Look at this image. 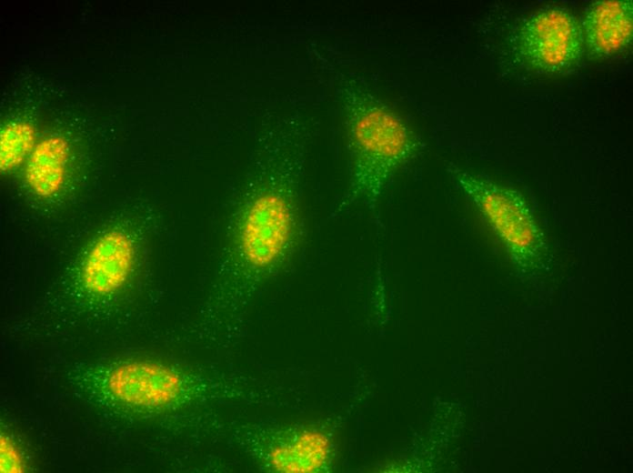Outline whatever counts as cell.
<instances>
[{"instance_id": "30bf717a", "label": "cell", "mask_w": 633, "mask_h": 473, "mask_svg": "<svg viewBox=\"0 0 633 473\" xmlns=\"http://www.w3.org/2000/svg\"><path fill=\"white\" fill-rule=\"evenodd\" d=\"M35 131L25 122L6 125L0 135V168L4 173L17 167L33 151Z\"/></svg>"}, {"instance_id": "9c48e42d", "label": "cell", "mask_w": 633, "mask_h": 473, "mask_svg": "<svg viewBox=\"0 0 633 473\" xmlns=\"http://www.w3.org/2000/svg\"><path fill=\"white\" fill-rule=\"evenodd\" d=\"M330 440L318 430H304L292 439L273 447L271 468L281 473H310L322 468L330 455Z\"/></svg>"}, {"instance_id": "277c9868", "label": "cell", "mask_w": 633, "mask_h": 473, "mask_svg": "<svg viewBox=\"0 0 633 473\" xmlns=\"http://www.w3.org/2000/svg\"><path fill=\"white\" fill-rule=\"evenodd\" d=\"M517 47L531 68L545 74L564 73L578 64L585 49L580 23L565 7H542L523 22Z\"/></svg>"}, {"instance_id": "52a82bcc", "label": "cell", "mask_w": 633, "mask_h": 473, "mask_svg": "<svg viewBox=\"0 0 633 473\" xmlns=\"http://www.w3.org/2000/svg\"><path fill=\"white\" fill-rule=\"evenodd\" d=\"M580 26L584 48L591 57L607 59L619 55L632 41V1L594 2L585 11Z\"/></svg>"}, {"instance_id": "7a4b0ae2", "label": "cell", "mask_w": 633, "mask_h": 473, "mask_svg": "<svg viewBox=\"0 0 633 473\" xmlns=\"http://www.w3.org/2000/svg\"><path fill=\"white\" fill-rule=\"evenodd\" d=\"M447 170L503 240L514 264L528 269L544 267L548 246L523 196L453 164Z\"/></svg>"}, {"instance_id": "6da1fadb", "label": "cell", "mask_w": 633, "mask_h": 473, "mask_svg": "<svg viewBox=\"0 0 633 473\" xmlns=\"http://www.w3.org/2000/svg\"><path fill=\"white\" fill-rule=\"evenodd\" d=\"M351 157L349 202L374 210L395 173L417 150L414 134L385 102L351 81L343 91Z\"/></svg>"}, {"instance_id": "5b68a950", "label": "cell", "mask_w": 633, "mask_h": 473, "mask_svg": "<svg viewBox=\"0 0 633 473\" xmlns=\"http://www.w3.org/2000/svg\"><path fill=\"white\" fill-rule=\"evenodd\" d=\"M107 387L119 401L136 408H159L176 401L183 389L179 374L155 361L118 365L108 376Z\"/></svg>"}, {"instance_id": "3957f363", "label": "cell", "mask_w": 633, "mask_h": 473, "mask_svg": "<svg viewBox=\"0 0 633 473\" xmlns=\"http://www.w3.org/2000/svg\"><path fill=\"white\" fill-rule=\"evenodd\" d=\"M296 213L281 192L257 196L241 212L232 230L231 249L251 267L264 269L286 257L294 244Z\"/></svg>"}, {"instance_id": "8992f818", "label": "cell", "mask_w": 633, "mask_h": 473, "mask_svg": "<svg viewBox=\"0 0 633 473\" xmlns=\"http://www.w3.org/2000/svg\"><path fill=\"white\" fill-rule=\"evenodd\" d=\"M136 258V247L130 235L120 228L103 232L90 247L82 265L85 288L96 296L116 292L129 279Z\"/></svg>"}, {"instance_id": "ba28073f", "label": "cell", "mask_w": 633, "mask_h": 473, "mask_svg": "<svg viewBox=\"0 0 633 473\" xmlns=\"http://www.w3.org/2000/svg\"><path fill=\"white\" fill-rule=\"evenodd\" d=\"M69 156L67 141L61 136H52L38 143L25 166V181L40 197L58 193L65 178Z\"/></svg>"}, {"instance_id": "8fae6325", "label": "cell", "mask_w": 633, "mask_h": 473, "mask_svg": "<svg viewBox=\"0 0 633 473\" xmlns=\"http://www.w3.org/2000/svg\"><path fill=\"white\" fill-rule=\"evenodd\" d=\"M0 469L2 473H23L26 469L23 453L12 438L0 437Z\"/></svg>"}]
</instances>
